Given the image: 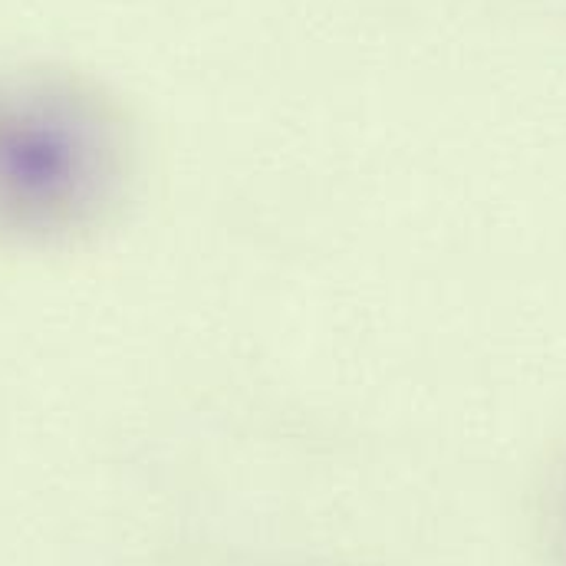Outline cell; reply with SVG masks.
<instances>
[{"instance_id":"cell-1","label":"cell","mask_w":566,"mask_h":566,"mask_svg":"<svg viewBox=\"0 0 566 566\" xmlns=\"http://www.w3.org/2000/svg\"><path fill=\"white\" fill-rule=\"evenodd\" d=\"M133 133L119 103L73 73L0 83V234L63 241L99 228L126 191Z\"/></svg>"}]
</instances>
